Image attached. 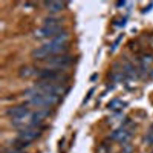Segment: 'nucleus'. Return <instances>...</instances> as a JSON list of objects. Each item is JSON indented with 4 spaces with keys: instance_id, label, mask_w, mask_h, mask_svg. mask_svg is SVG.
<instances>
[{
    "instance_id": "nucleus-1",
    "label": "nucleus",
    "mask_w": 153,
    "mask_h": 153,
    "mask_svg": "<svg viewBox=\"0 0 153 153\" xmlns=\"http://www.w3.org/2000/svg\"><path fill=\"white\" fill-rule=\"evenodd\" d=\"M39 93L55 94L62 96L67 93L68 88L61 83L41 80L38 81L34 85Z\"/></svg>"
},
{
    "instance_id": "nucleus-2",
    "label": "nucleus",
    "mask_w": 153,
    "mask_h": 153,
    "mask_svg": "<svg viewBox=\"0 0 153 153\" xmlns=\"http://www.w3.org/2000/svg\"><path fill=\"white\" fill-rule=\"evenodd\" d=\"M61 100V96L55 94L38 93L33 97L29 98L27 103L35 106L48 107L57 104Z\"/></svg>"
},
{
    "instance_id": "nucleus-3",
    "label": "nucleus",
    "mask_w": 153,
    "mask_h": 153,
    "mask_svg": "<svg viewBox=\"0 0 153 153\" xmlns=\"http://www.w3.org/2000/svg\"><path fill=\"white\" fill-rule=\"evenodd\" d=\"M73 62L71 56L63 54L53 56L47 61L48 68L63 71L65 69L69 67Z\"/></svg>"
},
{
    "instance_id": "nucleus-4",
    "label": "nucleus",
    "mask_w": 153,
    "mask_h": 153,
    "mask_svg": "<svg viewBox=\"0 0 153 153\" xmlns=\"http://www.w3.org/2000/svg\"><path fill=\"white\" fill-rule=\"evenodd\" d=\"M62 31H63V27L61 25H45L43 27L36 29L33 32V36L38 39H41L52 36H55Z\"/></svg>"
},
{
    "instance_id": "nucleus-5",
    "label": "nucleus",
    "mask_w": 153,
    "mask_h": 153,
    "mask_svg": "<svg viewBox=\"0 0 153 153\" xmlns=\"http://www.w3.org/2000/svg\"><path fill=\"white\" fill-rule=\"evenodd\" d=\"M131 133L126 128V127L122 126L115 129L110 134L111 140L118 142L120 143L126 145L131 138Z\"/></svg>"
},
{
    "instance_id": "nucleus-6",
    "label": "nucleus",
    "mask_w": 153,
    "mask_h": 153,
    "mask_svg": "<svg viewBox=\"0 0 153 153\" xmlns=\"http://www.w3.org/2000/svg\"><path fill=\"white\" fill-rule=\"evenodd\" d=\"M51 114V111L48 108H44L32 113L31 121L33 127L38 126L43 120L48 117Z\"/></svg>"
},
{
    "instance_id": "nucleus-7",
    "label": "nucleus",
    "mask_w": 153,
    "mask_h": 153,
    "mask_svg": "<svg viewBox=\"0 0 153 153\" xmlns=\"http://www.w3.org/2000/svg\"><path fill=\"white\" fill-rule=\"evenodd\" d=\"M47 10L53 13H57L63 10L66 7L65 1L60 0H50L44 2Z\"/></svg>"
},
{
    "instance_id": "nucleus-8",
    "label": "nucleus",
    "mask_w": 153,
    "mask_h": 153,
    "mask_svg": "<svg viewBox=\"0 0 153 153\" xmlns=\"http://www.w3.org/2000/svg\"><path fill=\"white\" fill-rule=\"evenodd\" d=\"M28 111L29 109L26 105H17L7 109L5 111V114L13 118L19 116L20 115L25 113Z\"/></svg>"
},
{
    "instance_id": "nucleus-9",
    "label": "nucleus",
    "mask_w": 153,
    "mask_h": 153,
    "mask_svg": "<svg viewBox=\"0 0 153 153\" xmlns=\"http://www.w3.org/2000/svg\"><path fill=\"white\" fill-rule=\"evenodd\" d=\"M37 69L31 66H24L22 67L19 72V75L20 77L23 78H30L32 76L36 75Z\"/></svg>"
},
{
    "instance_id": "nucleus-10",
    "label": "nucleus",
    "mask_w": 153,
    "mask_h": 153,
    "mask_svg": "<svg viewBox=\"0 0 153 153\" xmlns=\"http://www.w3.org/2000/svg\"><path fill=\"white\" fill-rule=\"evenodd\" d=\"M31 56L32 58L36 60H44L48 58V56L45 51V50L41 46L32 50L31 52Z\"/></svg>"
},
{
    "instance_id": "nucleus-11",
    "label": "nucleus",
    "mask_w": 153,
    "mask_h": 153,
    "mask_svg": "<svg viewBox=\"0 0 153 153\" xmlns=\"http://www.w3.org/2000/svg\"><path fill=\"white\" fill-rule=\"evenodd\" d=\"M108 106L111 110L118 111L126 106V103L121 100L118 99H114L109 102Z\"/></svg>"
},
{
    "instance_id": "nucleus-12",
    "label": "nucleus",
    "mask_w": 153,
    "mask_h": 153,
    "mask_svg": "<svg viewBox=\"0 0 153 153\" xmlns=\"http://www.w3.org/2000/svg\"><path fill=\"white\" fill-rule=\"evenodd\" d=\"M124 71L126 75L130 79H134L136 78L137 74L134 67L129 63H127L124 65Z\"/></svg>"
},
{
    "instance_id": "nucleus-13",
    "label": "nucleus",
    "mask_w": 153,
    "mask_h": 153,
    "mask_svg": "<svg viewBox=\"0 0 153 153\" xmlns=\"http://www.w3.org/2000/svg\"><path fill=\"white\" fill-rule=\"evenodd\" d=\"M62 17L60 16H50L47 17L44 20L45 25H60L63 22Z\"/></svg>"
},
{
    "instance_id": "nucleus-14",
    "label": "nucleus",
    "mask_w": 153,
    "mask_h": 153,
    "mask_svg": "<svg viewBox=\"0 0 153 153\" xmlns=\"http://www.w3.org/2000/svg\"><path fill=\"white\" fill-rule=\"evenodd\" d=\"M111 146L108 142H105L100 145L97 150V153H109Z\"/></svg>"
},
{
    "instance_id": "nucleus-15",
    "label": "nucleus",
    "mask_w": 153,
    "mask_h": 153,
    "mask_svg": "<svg viewBox=\"0 0 153 153\" xmlns=\"http://www.w3.org/2000/svg\"><path fill=\"white\" fill-rule=\"evenodd\" d=\"M123 36V34H121L120 35H119V36L117 38L116 40L114 41V42L113 43V44H112V47H111V51L112 52H113L114 51H115V49L117 48V47L118 46L120 42H121V39H122Z\"/></svg>"
},
{
    "instance_id": "nucleus-16",
    "label": "nucleus",
    "mask_w": 153,
    "mask_h": 153,
    "mask_svg": "<svg viewBox=\"0 0 153 153\" xmlns=\"http://www.w3.org/2000/svg\"><path fill=\"white\" fill-rule=\"evenodd\" d=\"M94 90H95V87H93V88H91L88 91V92L87 93V95H86L85 99H84V103H87V102H88V100L90 99V97H91V96L93 95V93H94Z\"/></svg>"
},
{
    "instance_id": "nucleus-17",
    "label": "nucleus",
    "mask_w": 153,
    "mask_h": 153,
    "mask_svg": "<svg viewBox=\"0 0 153 153\" xmlns=\"http://www.w3.org/2000/svg\"><path fill=\"white\" fill-rule=\"evenodd\" d=\"M123 152V153H132L133 148L131 145H130L128 144H126L124 146Z\"/></svg>"
},
{
    "instance_id": "nucleus-18",
    "label": "nucleus",
    "mask_w": 153,
    "mask_h": 153,
    "mask_svg": "<svg viewBox=\"0 0 153 153\" xmlns=\"http://www.w3.org/2000/svg\"><path fill=\"white\" fill-rule=\"evenodd\" d=\"M148 141L149 143H153V134L151 135L148 138Z\"/></svg>"
},
{
    "instance_id": "nucleus-19",
    "label": "nucleus",
    "mask_w": 153,
    "mask_h": 153,
    "mask_svg": "<svg viewBox=\"0 0 153 153\" xmlns=\"http://www.w3.org/2000/svg\"><path fill=\"white\" fill-rule=\"evenodd\" d=\"M125 1H119L117 4V5L118 7H121V6H123L124 5V4H125Z\"/></svg>"
},
{
    "instance_id": "nucleus-20",
    "label": "nucleus",
    "mask_w": 153,
    "mask_h": 153,
    "mask_svg": "<svg viewBox=\"0 0 153 153\" xmlns=\"http://www.w3.org/2000/svg\"><path fill=\"white\" fill-rule=\"evenodd\" d=\"M151 76H152V77L153 78V71H152V72H151Z\"/></svg>"
}]
</instances>
